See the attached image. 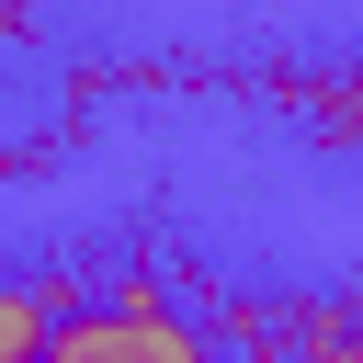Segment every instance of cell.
I'll return each instance as SVG.
<instances>
[{"label": "cell", "mask_w": 363, "mask_h": 363, "mask_svg": "<svg viewBox=\"0 0 363 363\" xmlns=\"http://www.w3.org/2000/svg\"><path fill=\"white\" fill-rule=\"evenodd\" d=\"M102 363H227L182 306H102Z\"/></svg>", "instance_id": "6da1fadb"}, {"label": "cell", "mask_w": 363, "mask_h": 363, "mask_svg": "<svg viewBox=\"0 0 363 363\" xmlns=\"http://www.w3.org/2000/svg\"><path fill=\"white\" fill-rule=\"evenodd\" d=\"M68 306H91L68 272H45V284H0V363H34V352H45V329H57Z\"/></svg>", "instance_id": "7a4b0ae2"}, {"label": "cell", "mask_w": 363, "mask_h": 363, "mask_svg": "<svg viewBox=\"0 0 363 363\" xmlns=\"http://www.w3.org/2000/svg\"><path fill=\"white\" fill-rule=\"evenodd\" d=\"M318 136H363V68H340V79H318Z\"/></svg>", "instance_id": "3957f363"}, {"label": "cell", "mask_w": 363, "mask_h": 363, "mask_svg": "<svg viewBox=\"0 0 363 363\" xmlns=\"http://www.w3.org/2000/svg\"><path fill=\"white\" fill-rule=\"evenodd\" d=\"M34 363H102V306H68L57 329H45V352Z\"/></svg>", "instance_id": "277c9868"}]
</instances>
